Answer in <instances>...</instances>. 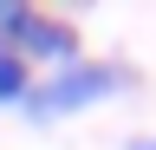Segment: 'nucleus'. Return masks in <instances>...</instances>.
<instances>
[{
	"label": "nucleus",
	"instance_id": "f257e3e1",
	"mask_svg": "<svg viewBox=\"0 0 156 150\" xmlns=\"http://www.w3.org/2000/svg\"><path fill=\"white\" fill-rule=\"evenodd\" d=\"M130 85H136V72L124 59H72L58 72H39V85L26 91L20 118H26V124H58V118H78V111L130 91Z\"/></svg>",
	"mask_w": 156,
	"mask_h": 150
},
{
	"label": "nucleus",
	"instance_id": "f03ea898",
	"mask_svg": "<svg viewBox=\"0 0 156 150\" xmlns=\"http://www.w3.org/2000/svg\"><path fill=\"white\" fill-rule=\"evenodd\" d=\"M7 52H20L33 72H39V65L58 72V65L85 59V52H78V26H72V20H58V13H39V7H33V20L13 33V46H7Z\"/></svg>",
	"mask_w": 156,
	"mask_h": 150
},
{
	"label": "nucleus",
	"instance_id": "7ed1b4c3",
	"mask_svg": "<svg viewBox=\"0 0 156 150\" xmlns=\"http://www.w3.org/2000/svg\"><path fill=\"white\" fill-rule=\"evenodd\" d=\"M33 85H39V72L20 59V52H7V59H0V111H20Z\"/></svg>",
	"mask_w": 156,
	"mask_h": 150
},
{
	"label": "nucleus",
	"instance_id": "20e7f679",
	"mask_svg": "<svg viewBox=\"0 0 156 150\" xmlns=\"http://www.w3.org/2000/svg\"><path fill=\"white\" fill-rule=\"evenodd\" d=\"M26 20H33V7H26V0H0V39H7V46H13V33L26 26Z\"/></svg>",
	"mask_w": 156,
	"mask_h": 150
},
{
	"label": "nucleus",
	"instance_id": "39448f33",
	"mask_svg": "<svg viewBox=\"0 0 156 150\" xmlns=\"http://www.w3.org/2000/svg\"><path fill=\"white\" fill-rule=\"evenodd\" d=\"M124 150H156V137H130V144H124Z\"/></svg>",
	"mask_w": 156,
	"mask_h": 150
},
{
	"label": "nucleus",
	"instance_id": "423d86ee",
	"mask_svg": "<svg viewBox=\"0 0 156 150\" xmlns=\"http://www.w3.org/2000/svg\"><path fill=\"white\" fill-rule=\"evenodd\" d=\"M0 59H7V39H0Z\"/></svg>",
	"mask_w": 156,
	"mask_h": 150
}]
</instances>
